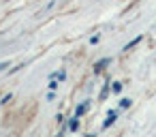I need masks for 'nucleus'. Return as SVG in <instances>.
Instances as JSON below:
<instances>
[{"mask_svg":"<svg viewBox=\"0 0 156 137\" xmlns=\"http://www.w3.org/2000/svg\"><path fill=\"white\" fill-rule=\"evenodd\" d=\"M109 90H111V88H109V86H105V88H103V90H101V99H103V101H105V99H107V94H109Z\"/></svg>","mask_w":156,"mask_h":137,"instance_id":"nucleus-9","label":"nucleus"},{"mask_svg":"<svg viewBox=\"0 0 156 137\" xmlns=\"http://www.w3.org/2000/svg\"><path fill=\"white\" fill-rule=\"evenodd\" d=\"M66 128H69V131H77V128H79V118L75 116L73 120H69V126H66Z\"/></svg>","mask_w":156,"mask_h":137,"instance_id":"nucleus-5","label":"nucleus"},{"mask_svg":"<svg viewBox=\"0 0 156 137\" xmlns=\"http://www.w3.org/2000/svg\"><path fill=\"white\" fill-rule=\"evenodd\" d=\"M109 62H111V58H105V60H98V62L94 64V73H103V69H107V67H109Z\"/></svg>","mask_w":156,"mask_h":137,"instance_id":"nucleus-1","label":"nucleus"},{"mask_svg":"<svg viewBox=\"0 0 156 137\" xmlns=\"http://www.w3.org/2000/svg\"><path fill=\"white\" fill-rule=\"evenodd\" d=\"M141 39H143L141 34H139V37H135V39H133L130 43H126V45H124V52H128V49H133L135 45H139V43H141Z\"/></svg>","mask_w":156,"mask_h":137,"instance_id":"nucleus-4","label":"nucleus"},{"mask_svg":"<svg viewBox=\"0 0 156 137\" xmlns=\"http://www.w3.org/2000/svg\"><path fill=\"white\" fill-rule=\"evenodd\" d=\"M115 120H118V114H115V111H111V114H109V118L103 122V131H105V128H109V126H111Z\"/></svg>","mask_w":156,"mask_h":137,"instance_id":"nucleus-3","label":"nucleus"},{"mask_svg":"<svg viewBox=\"0 0 156 137\" xmlns=\"http://www.w3.org/2000/svg\"><path fill=\"white\" fill-rule=\"evenodd\" d=\"M88 109H90V101H83L81 105H77V109H75V116H77V118H81V116H83Z\"/></svg>","mask_w":156,"mask_h":137,"instance_id":"nucleus-2","label":"nucleus"},{"mask_svg":"<svg viewBox=\"0 0 156 137\" xmlns=\"http://www.w3.org/2000/svg\"><path fill=\"white\" fill-rule=\"evenodd\" d=\"M7 67H11V64H9V62H0V71H5Z\"/></svg>","mask_w":156,"mask_h":137,"instance_id":"nucleus-11","label":"nucleus"},{"mask_svg":"<svg viewBox=\"0 0 156 137\" xmlns=\"http://www.w3.org/2000/svg\"><path fill=\"white\" fill-rule=\"evenodd\" d=\"M111 90H113V92H120V90H122V81H113Z\"/></svg>","mask_w":156,"mask_h":137,"instance_id":"nucleus-8","label":"nucleus"},{"mask_svg":"<svg viewBox=\"0 0 156 137\" xmlns=\"http://www.w3.org/2000/svg\"><path fill=\"white\" fill-rule=\"evenodd\" d=\"M11 99H13V94H5V96H2V101H0V103H2V105H7V103H9Z\"/></svg>","mask_w":156,"mask_h":137,"instance_id":"nucleus-10","label":"nucleus"},{"mask_svg":"<svg viewBox=\"0 0 156 137\" xmlns=\"http://www.w3.org/2000/svg\"><path fill=\"white\" fill-rule=\"evenodd\" d=\"M49 79H56V81H58V79H64V69H60L58 73H51Z\"/></svg>","mask_w":156,"mask_h":137,"instance_id":"nucleus-6","label":"nucleus"},{"mask_svg":"<svg viewBox=\"0 0 156 137\" xmlns=\"http://www.w3.org/2000/svg\"><path fill=\"white\" fill-rule=\"evenodd\" d=\"M130 105H133V99H122L120 101V109H128Z\"/></svg>","mask_w":156,"mask_h":137,"instance_id":"nucleus-7","label":"nucleus"}]
</instances>
